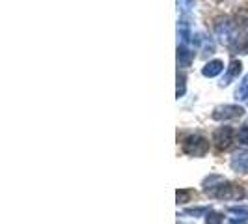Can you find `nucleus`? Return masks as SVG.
<instances>
[{
    "instance_id": "5",
    "label": "nucleus",
    "mask_w": 248,
    "mask_h": 224,
    "mask_svg": "<svg viewBox=\"0 0 248 224\" xmlns=\"http://www.w3.org/2000/svg\"><path fill=\"white\" fill-rule=\"evenodd\" d=\"M239 73H241V62H239V60H233V62L230 64V69H228V75H226V80H224L222 84H230V80L235 79Z\"/></svg>"
},
{
    "instance_id": "1",
    "label": "nucleus",
    "mask_w": 248,
    "mask_h": 224,
    "mask_svg": "<svg viewBox=\"0 0 248 224\" xmlns=\"http://www.w3.org/2000/svg\"><path fill=\"white\" fill-rule=\"evenodd\" d=\"M243 107H235V105H226V107H218L215 109V114L213 118L215 120H224V118H237L243 114Z\"/></svg>"
},
{
    "instance_id": "3",
    "label": "nucleus",
    "mask_w": 248,
    "mask_h": 224,
    "mask_svg": "<svg viewBox=\"0 0 248 224\" xmlns=\"http://www.w3.org/2000/svg\"><path fill=\"white\" fill-rule=\"evenodd\" d=\"M232 138H233V129H230V127H222V129H218L217 133H215V137H213V140L220 146V148H226L230 142H232Z\"/></svg>"
},
{
    "instance_id": "10",
    "label": "nucleus",
    "mask_w": 248,
    "mask_h": 224,
    "mask_svg": "<svg viewBox=\"0 0 248 224\" xmlns=\"http://www.w3.org/2000/svg\"><path fill=\"white\" fill-rule=\"evenodd\" d=\"M245 99H247V101H248V94H247V96H245Z\"/></svg>"
},
{
    "instance_id": "8",
    "label": "nucleus",
    "mask_w": 248,
    "mask_h": 224,
    "mask_svg": "<svg viewBox=\"0 0 248 224\" xmlns=\"http://www.w3.org/2000/svg\"><path fill=\"white\" fill-rule=\"evenodd\" d=\"M248 94V75L243 79V82H241V86H239V90H237V96H241V97H245Z\"/></svg>"
},
{
    "instance_id": "9",
    "label": "nucleus",
    "mask_w": 248,
    "mask_h": 224,
    "mask_svg": "<svg viewBox=\"0 0 248 224\" xmlns=\"http://www.w3.org/2000/svg\"><path fill=\"white\" fill-rule=\"evenodd\" d=\"M239 137H241V140H243L245 144H248V127H243V129H241Z\"/></svg>"
},
{
    "instance_id": "7",
    "label": "nucleus",
    "mask_w": 248,
    "mask_h": 224,
    "mask_svg": "<svg viewBox=\"0 0 248 224\" xmlns=\"http://www.w3.org/2000/svg\"><path fill=\"white\" fill-rule=\"evenodd\" d=\"M185 94V75L177 73V97H181Z\"/></svg>"
},
{
    "instance_id": "2",
    "label": "nucleus",
    "mask_w": 248,
    "mask_h": 224,
    "mask_svg": "<svg viewBox=\"0 0 248 224\" xmlns=\"http://www.w3.org/2000/svg\"><path fill=\"white\" fill-rule=\"evenodd\" d=\"M215 30H217L218 39H222V41H230L232 36H233V26H232V23H228V21H218L215 25Z\"/></svg>"
},
{
    "instance_id": "6",
    "label": "nucleus",
    "mask_w": 248,
    "mask_h": 224,
    "mask_svg": "<svg viewBox=\"0 0 248 224\" xmlns=\"http://www.w3.org/2000/svg\"><path fill=\"white\" fill-rule=\"evenodd\" d=\"M177 58H179V64H181V65H186V64L190 62V52H188L185 47H181V49H179V54H177Z\"/></svg>"
},
{
    "instance_id": "4",
    "label": "nucleus",
    "mask_w": 248,
    "mask_h": 224,
    "mask_svg": "<svg viewBox=\"0 0 248 224\" xmlns=\"http://www.w3.org/2000/svg\"><path fill=\"white\" fill-rule=\"evenodd\" d=\"M222 69H224V62H220V60H211V62H207L205 65H203L202 73H203V77L213 79V77H217V75L222 73Z\"/></svg>"
}]
</instances>
